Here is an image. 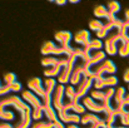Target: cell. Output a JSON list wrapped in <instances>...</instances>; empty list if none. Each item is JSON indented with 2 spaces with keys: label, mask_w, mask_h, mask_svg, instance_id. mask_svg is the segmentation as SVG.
<instances>
[{
  "label": "cell",
  "mask_w": 129,
  "mask_h": 128,
  "mask_svg": "<svg viewBox=\"0 0 129 128\" xmlns=\"http://www.w3.org/2000/svg\"><path fill=\"white\" fill-rule=\"evenodd\" d=\"M123 21H124V25L127 27V29H129V19H124Z\"/></svg>",
  "instance_id": "cell-46"
},
{
  "label": "cell",
  "mask_w": 129,
  "mask_h": 128,
  "mask_svg": "<svg viewBox=\"0 0 129 128\" xmlns=\"http://www.w3.org/2000/svg\"><path fill=\"white\" fill-rule=\"evenodd\" d=\"M103 82H104V85L105 88L107 87H115L118 84V78L114 77V75H109V77H103Z\"/></svg>",
  "instance_id": "cell-32"
},
{
  "label": "cell",
  "mask_w": 129,
  "mask_h": 128,
  "mask_svg": "<svg viewBox=\"0 0 129 128\" xmlns=\"http://www.w3.org/2000/svg\"><path fill=\"white\" fill-rule=\"evenodd\" d=\"M58 117L60 122L68 123V124H77V123H80L82 121V117H79L78 114H69L68 111H65L64 108L58 111Z\"/></svg>",
  "instance_id": "cell-12"
},
{
  "label": "cell",
  "mask_w": 129,
  "mask_h": 128,
  "mask_svg": "<svg viewBox=\"0 0 129 128\" xmlns=\"http://www.w3.org/2000/svg\"><path fill=\"white\" fill-rule=\"evenodd\" d=\"M91 69V73H93V75H94V78H96V77H103L104 74H114L115 72H117V67H115V64L110 60V59H105V60H103L102 63H99V64H96V65H94V67H91L90 68Z\"/></svg>",
  "instance_id": "cell-4"
},
{
  "label": "cell",
  "mask_w": 129,
  "mask_h": 128,
  "mask_svg": "<svg viewBox=\"0 0 129 128\" xmlns=\"http://www.w3.org/2000/svg\"><path fill=\"white\" fill-rule=\"evenodd\" d=\"M125 113H127V114H128V116H129V108H128V109L125 108Z\"/></svg>",
  "instance_id": "cell-49"
},
{
  "label": "cell",
  "mask_w": 129,
  "mask_h": 128,
  "mask_svg": "<svg viewBox=\"0 0 129 128\" xmlns=\"http://www.w3.org/2000/svg\"><path fill=\"white\" fill-rule=\"evenodd\" d=\"M20 90H21V83L15 82V83L9 84V85H1V88H0V94H1V95H5V94H8L9 92H20Z\"/></svg>",
  "instance_id": "cell-23"
},
{
  "label": "cell",
  "mask_w": 129,
  "mask_h": 128,
  "mask_svg": "<svg viewBox=\"0 0 129 128\" xmlns=\"http://www.w3.org/2000/svg\"><path fill=\"white\" fill-rule=\"evenodd\" d=\"M63 108L65 111H72L75 114H85V107L83 104H79V103H73V102L65 100Z\"/></svg>",
  "instance_id": "cell-19"
},
{
  "label": "cell",
  "mask_w": 129,
  "mask_h": 128,
  "mask_svg": "<svg viewBox=\"0 0 129 128\" xmlns=\"http://www.w3.org/2000/svg\"><path fill=\"white\" fill-rule=\"evenodd\" d=\"M61 73V67H49V68H45L44 69V75L46 78H55V77H59V74Z\"/></svg>",
  "instance_id": "cell-26"
},
{
  "label": "cell",
  "mask_w": 129,
  "mask_h": 128,
  "mask_svg": "<svg viewBox=\"0 0 129 128\" xmlns=\"http://www.w3.org/2000/svg\"><path fill=\"white\" fill-rule=\"evenodd\" d=\"M124 97H125V89H124L123 87L117 88V89H115V94H114V97H113V99H112V100L114 102V103H112V106H120V104H123Z\"/></svg>",
  "instance_id": "cell-22"
},
{
  "label": "cell",
  "mask_w": 129,
  "mask_h": 128,
  "mask_svg": "<svg viewBox=\"0 0 129 128\" xmlns=\"http://www.w3.org/2000/svg\"><path fill=\"white\" fill-rule=\"evenodd\" d=\"M128 89H129V85H128Z\"/></svg>",
  "instance_id": "cell-52"
},
{
  "label": "cell",
  "mask_w": 129,
  "mask_h": 128,
  "mask_svg": "<svg viewBox=\"0 0 129 128\" xmlns=\"http://www.w3.org/2000/svg\"><path fill=\"white\" fill-rule=\"evenodd\" d=\"M0 119L1 121H14L15 114H14V112H11L9 109H1L0 111Z\"/></svg>",
  "instance_id": "cell-29"
},
{
  "label": "cell",
  "mask_w": 129,
  "mask_h": 128,
  "mask_svg": "<svg viewBox=\"0 0 129 128\" xmlns=\"http://www.w3.org/2000/svg\"><path fill=\"white\" fill-rule=\"evenodd\" d=\"M43 112L44 117L46 121L51 122V123H58L59 122V117H58V112L54 109L53 106H43Z\"/></svg>",
  "instance_id": "cell-18"
},
{
  "label": "cell",
  "mask_w": 129,
  "mask_h": 128,
  "mask_svg": "<svg viewBox=\"0 0 129 128\" xmlns=\"http://www.w3.org/2000/svg\"><path fill=\"white\" fill-rule=\"evenodd\" d=\"M104 27H105V23H103L99 19H93V20L89 21V29L93 30V32H95V33L100 32Z\"/></svg>",
  "instance_id": "cell-28"
},
{
  "label": "cell",
  "mask_w": 129,
  "mask_h": 128,
  "mask_svg": "<svg viewBox=\"0 0 129 128\" xmlns=\"http://www.w3.org/2000/svg\"><path fill=\"white\" fill-rule=\"evenodd\" d=\"M123 106L127 108L129 107V94H125V97H124V99H123Z\"/></svg>",
  "instance_id": "cell-40"
},
{
  "label": "cell",
  "mask_w": 129,
  "mask_h": 128,
  "mask_svg": "<svg viewBox=\"0 0 129 128\" xmlns=\"http://www.w3.org/2000/svg\"><path fill=\"white\" fill-rule=\"evenodd\" d=\"M90 97H91L94 100L99 102V103H103V102L107 99V98H105L104 89H93V90L90 92Z\"/></svg>",
  "instance_id": "cell-27"
},
{
  "label": "cell",
  "mask_w": 129,
  "mask_h": 128,
  "mask_svg": "<svg viewBox=\"0 0 129 128\" xmlns=\"http://www.w3.org/2000/svg\"><path fill=\"white\" fill-rule=\"evenodd\" d=\"M30 128H54V123H51V122H49V121H35L33 124H31V127Z\"/></svg>",
  "instance_id": "cell-30"
},
{
  "label": "cell",
  "mask_w": 129,
  "mask_h": 128,
  "mask_svg": "<svg viewBox=\"0 0 129 128\" xmlns=\"http://www.w3.org/2000/svg\"><path fill=\"white\" fill-rule=\"evenodd\" d=\"M73 46H58L55 45L54 42L51 40H46V42L43 43L42 45V54L48 57V55H55V57H60V55H69L72 57L73 55Z\"/></svg>",
  "instance_id": "cell-1"
},
{
  "label": "cell",
  "mask_w": 129,
  "mask_h": 128,
  "mask_svg": "<svg viewBox=\"0 0 129 128\" xmlns=\"http://www.w3.org/2000/svg\"><path fill=\"white\" fill-rule=\"evenodd\" d=\"M64 95H65V87L64 84H58L53 93V107L58 112L64 106Z\"/></svg>",
  "instance_id": "cell-7"
},
{
  "label": "cell",
  "mask_w": 129,
  "mask_h": 128,
  "mask_svg": "<svg viewBox=\"0 0 129 128\" xmlns=\"http://www.w3.org/2000/svg\"><path fill=\"white\" fill-rule=\"evenodd\" d=\"M79 0H70V4H78Z\"/></svg>",
  "instance_id": "cell-48"
},
{
  "label": "cell",
  "mask_w": 129,
  "mask_h": 128,
  "mask_svg": "<svg viewBox=\"0 0 129 128\" xmlns=\"http://www.w3.org/2000/svg\"><path fill=\"white\" fill-rule=\"evenodd\" d=\"M54 39L60 44V46H69V43L73 39V34L70 32L59 30L54 34Z\"/></svg>",
  "instance_id": "cell-15"
},
{
  "label": "cell",
  "mask_w": 129,
  "mask_h": 128,
  "mask_svg": "<svg viewBox=\"0 0 129 128\" xmlns=\"http://www.w3.org/2000/svg\"><path fill=\"white\" fill-rule=\"evenodd\" d=\"M0 128H14L10 123H5V122H3L1 124H0Z\"/></svg>",
  "instance_id": "cell-41"
},
{
  "label": "cell",
  "mask_w": 129,
  "mask_h": 128,
  "mask_svg": "<svg viewBox=\"0 0 129 128\" xmlns=\"http://www.w3.org/2000/svg\"><path fill=\"white\" fill-rule=\"evenodd\" d=\"M104 128H110V127H109V126H105V127H104Z\"/></svg>",
  "instance_id": "cell-51"
},
{
  "label": "cell",
  "mask_w": 129,
  "mask_h": 128,
  "mask_svg": "<svg viewBox=\"0 0 129 128\" xmlns=\"http://www.w3.org/2000/svg\"><path fill=\"white\" fill-rule=\"evenodd\" d=\"M103 42L100 40V39H90V42H89V45L86 46V48H83L84 50H85L88 54H90L91 52H96V50H102V48H103Z\"/></svg>",
  "instance_id": "cell-21"
},
{
  "label": "cell",
  "mask_w": 129,
  "mask_h": 128,
  "mask_svg": "<svg viewBox=\"0 0 129 128\" xmlns=\"http://www.w3.org/2000/svg\"><path fill=\"white\" fill-rule=\"evenodd\" d=\"M107 9H108V11L110 13V14H117V13H119L120 11V4L118 3V1H109L108 4H107Z\"/></svg>",
  "instance_id": "cell-31"
},
{
  "label": "cell",
  "mask_w": 129,
  "mask_h": 128,
  "mask_svg": "<svg viewBox=\"0 0 129 128\" xmlns=\"http://www.w3.org/2000/svg\"><path fill=\"white\" fill-rule=\"evenodd\" d=\"M82 103L85 107V109L90 111V112H94V113H104L105 112V107L102 103L94 100L91 97H84V98H82Z\"/></svg>",
  "instance_id": "cell-9"
},
{
  "label": "cell",
  "mask_w": 129,
  "mask_h": 128,
  "mask_svg": "<svg viewBox=\"0 0 129 128\" xmlns=\"http://www.w3.org/2000/svg\"><path fill=\"white\" fill-rule=\"evenodd\" d=\"M85 128H100L98 124H88V127H85Z\"/></svg>",
  "instance_id": "cell-45"
},
{
  "label": "cell",
  "mask_w": 129,
  "mask_h": 128,
  "mask_svg": "<svg viewBox=\"0 0 129 128\" xmlns=\"http://www.w3.org/2000/svg\"><path fill=\"white\" fill-rule=\"evenodd\" d=\"M124 16H125V19H129V8L128 9H125V11H124Z\"/></svg>",
  "instance_id": "cell-44"
},
{
  "label": "cell",
  "mask_w": 129,
  "mask_h": 128,
  "mask_svg": "<svg viewBox=\"0 0 129 128\" xmlns=\"http://www.w3.org/2000/svg\"><path fill=\"white\" fill-rule=\"evenodd\" d=\"M119 118H120V123H122V126H124V127H129V116L127 114V113H124V114L119 116Z\"/></svg>",
  "instance_id": "cell-37"
},
{
  "label": "cell",
  "mask_w": 129,
  "mask_h": 128,
  "mask_svg": "<svg viewBox=\"0 0 129 128\" xmlns=\"http://www.w3.org/2000/svg\"><path fill=\"white\" fill-rule=\"evenodd\" d=\"M21 98H23L31 108H43V102H42V99H40L35 93H33L30 89L23 90V92H21Z\"/></svg>",
  "instance_id": "cell-8"
},
{
  "label": "cell",
  "mask_w": 129,
  "mask_h": 128,
  "mask_svg": "<svg viewBox=\"0 0 129 128\" xmlns=\"http://www.w3.org/2000/svg\"><path fill=\"white\" fill-rule=\"evenodd\" d=\"M118 53L120 57L125 58L129 57V45L125 43H119V46H118Z\"/></svg>",
  "instance_id": "cell-33"
},
{
  "label": "cell",
  "mask_w": 129,
  "mask_h": 128,
  "mask_svg": "<svg viewBox=\"0 0 129 128\" xmlns=\"http://www.w3.org/2000/svg\"><path fill=\"white\" fill-rule=\"evenodd\" d=\"M93 13H94V16L98 18V19H103V18L107 19L108 15H109V11H108L107 6H104V5H96V6H94Z\"/></svg>",
  "instance_id": "cell-24"
},
{
  "label": "cell",
  "mask_w": 129,
  "mask_h": 128,
  "mask_svg": "<svg viewBox=\"0 0 129 128\" xmlns=\"http://www.w3.org/2000/svg\"><path fill=\"white\" fill-rule=\"evenodd\" d=\"M122 42V33L119 29H114L113 32L109 33V35L105 38L104 46H105V53L109 55H115L118 53V43Z\"/></svg>",
  "instance_id": "cell-3"
},
{
  "label": "cell",
  "mask_w": 129,
  "mask_h": 128,
  "mask_svg": "<svg viewBox=\"0 0 129 128\" xmlns=\"http://www.w3.org/2000/svg\"><path fill=\"white\" fill-rule=\"evenodd\" d=\"M44 116L43 108H33V113H31V117L34 121H42Z\"/></svg>",
  "instance_id": "cell-35"
},
{
  "label": "cell",
  "mask_w": 129,
  "mask_h": 128,
  "mask_svg": "<svg viewBox=\"0 0 129 128\" xmlns=\"http://www.w3.org/2000/svg\"><path fill=\"white\" fill-rule=\"evenodd\" d=\"M65 98L69 102H73V103H79V97L77 95V90L73 85H68L65 87Z\"/></svg>",
  "instance_id": "cell-20"
},
{
  "label": "cell",
  "mask_w": 129,
  "mask_h": 128,
  "mask_svg": "<svg viewBox=\"0 0 129 128\" xmlns=\"http://www.w3.org/2000/svg\"><path fill=\"white\" fill-rule=\"evenodd\" d=\"M117 128H129V127H124V126H122V127H117Z\"/></svg>",
  "instance_id": "cell-50"
},
{
  "label": "cell",
  "mask_w": 129,
  "mask_h": 128,
  "mask_svg": "<svg viewBox=\"0 0 129 128\" xmlns=\"http://www.w3.org/2000/svg\"><path fill=\"white\" fill-rule=\"evenodd\" d=\"M104 77V75H103ZM103 77H96L94 78V89H104L105 85L103 82Z\"/></svg>",
  "instance_id": "cell-36"
},
{
  "label": "cell",
  "mask_w": 129,
  "mask_h": 128,
  "mask_svg": "<svg viewBox=\"0 0 129 128\" xmlns=\"http://www.w3.org/2000/svg\"><path fill=\"white\" fill-rule=\"evenodd\" d=\"M74 42L82 45V48H86L90 42V33L88 30H79L74 34Z\"/></svg>",
  "instance_id": "cell-17"
},
{
  "label": "cell",
  "mask_w": 129,
  "mask_h": 128,
  "mask_svg": "<svg viewBox=\"0 0 129 128\" xmlns=\"http://www.w3.org/2000/svg\"><path fill=\"white\" fill-rule=\"evenodd\" d=\"M54 128H64V124H63V122H58V123H55L54 124Z\"/></svg>",
  "instance_id": "cell-42"
},
{
  "label": "cell",
  "mask_w": 129,
  "mask_h": 128,
  "mask_svg": "<svg viewBox=\"0 0 129 128\" xmlns=\"http://www.w3.org/2000/svg\"><path fill=\"white\" fill-rule=\"evenodd\" d=\"M67 128H79V127H77L75 124H68V127Z\"/></svg>",
  "instance_id": "cell-47"
},
{
  "label": "cell",
  "mask_w": 129,
  "mask_h": 128,
  "mask_svg": "<svg viewBox=\"0 0 129 128\" xmlns=\"http://www.w3.org/2000/svg\"><path fill=\"white\" fill-rule=\"evenodd\" d=\"M105 54H107V53L103 52V50L91 52V53H90V58H89V60L85 63V67L86 68H91V67H94V65L102 63L103 60H105Z\"/></svg>",
  "instance_id": "cell-14"
},
{
  "label": "cell",
  "mask_w": 129,
  "mask_h": 128,
  "mask_svg": "<svg viewBox=\"0 0 129 128\" xmlns=\"http://www.w3.org/2000/svg\"><path fill=\"white\" fill-rule=\"evenodd\" d=\"M77 59H78V58H75V57L72 55V57H70L69 64H68L67 67L61 68V73H60L59 77H58L59 84H67L68 82H70L72 73H73V70H74V65H75V63H77Z\"/></svg>",
  "instance_id": "cell-6"
},
{
  "label": "cell",
  "mask_w": 129,
  "mask_h": 128,
  "mask_svg": "<svg viewBox=\"0 0 129 128\" xmlns=\"http://www.w3.org/2000/svg\"><path fill=\"white\" fill-rule=\"evenodd\" d=\"M123 79H124V82L129 83V68L125 69V72H124V74H123Z\"/></svg>",
  "instance_id": "cell-39"
},
{
  "label": "cell",
  "mask_w": 129,
  "mask_h": 128,
  "mask_svg": "<svg viewBox=\"0 0 129 128\" xmlns=\"http://www.w3.org/2000/svg\"><path fill=\"white\" fill-rule=\"evenodd\" d=\"M44 88H45L46 94L53 95V93H54V90L56 88V79H54V78H45L44 79Z\"/></svg>",
  "instance_id": "cell-25"
},
{
  "label": "cell",
  "mask_w": 129,
  "mask_h": 128,
  "mask_svg": "<svg viewBox=\"0 0 129 128\" xmlns=\"http://www.w3.org/2000/svg\"><path fill=\"white\" fill-rule=\"evenodd\" d=\"M3 81H4L5 85L13 84V83H15V82H16V75H15L14 73H6V74H4Z\"/></svg>",
  "instance_id": "cell-34"
},
{
  "label": "cell",
  "mask_w": 129,
  "mask_h": 128,
  "mask_svg": "<svg viewBox=\"0 0 129 128\" xmlns=\"http://www.w3.org/2000/svg\"><path fill=\"white\" fill-rule=\"evenodd\" d=\"M94 84V79L93 78H88V77H83L82 82L77 85L75 90H77V95L79 97V99L84 98L85 94L88 93V90L91 88V85Z\"/></svg>",
  "instance_id": "cell-13"
},
{
  "label": "cell",
  "mask_w": 129,
  "mask_h": 128,
  "mask_svg": "<svg viewBox=\"0 0 129 128\" xmlns=\"http://www.w3.org/2000/svg\"><path fill=\"white\" fill-rule=\"evenodd\" d=\"M28 88H29L33 93H35L40 99H42L43 97H45V94H46L45 88L43 87V81H42L40 78H38V77H34V78H31V79L28 81Z\"/></svg>",
  "instance_id": "cell-10"
},
{
  "label": "cell",
  "mask_w": 129,
  "mask_h": 128,
  "mask_svg": "<svg viewBox=\"0 0 129 128\" xmlns=\"http://www.w3.org/2000/svg\"><path fill=\"white\" fill-rule=\"evenodd\" d=\"M5 107H14L20 114H25L31 107L20 97L18 95H9L0 100V108L4 109Z\"/></svg>",
  "instance_id": "cell-2"
},
{
  "label": "cell",
  "mask_w": 129,
  "mask_h": 128,
  "mask_svg": "<svg viewBox=\"0 0 129 128\" xmlns=\"http://www.w3.org/2000/svg\"><path fill=\"white\" fill-rule=\"evenodd\" d=\"M55 4H58V5H65V4H67V1H65V0H56V1H55Z\"/></svg>",
  "instance_id": "cell-43"
},
{
  "label": "cell",
  "mask_w": 129,
  "mask_h": 128,
  "mask_svg": "<svg viewBox=\"0 0 129 128\" xmlns=\"http://www.w3.org/2000/svg\"><path fill=\"white\" fill-rule=\"evenodd\" d=\"M120 43H125V44H128L129 45V35H128V33L122 34V42Z\"/></svg>",
  "instance_id": "cell-38"
},
{
  "label": "cell",
  "mask_w": 129,
  "mask_h": 128,
  "mask_svg": "<svg viewBox=\"0 0 129 128\" xmlns=\"http://www.w3.org/2000/svg\"><path fill=\"white\" fill-rule=\"evenodd\" d=\"M80 123L84 124V126H86V124H98L100 128H104L107 126L105 121L103 118H100L99 116L94 114V113H85V114H83Z\"/></svg>",
  "instance_id": "cell-11"
},
{
  "label": "cell",
  "mask_w": 129,
  "mask_h": 128,
  "mask_svg": "<svg viewBox=\"0 0 129 128\" xmlns=\"http://www.w3.org/2000/svg\"><path fill=\"white\" fill-rule=\"evenodd\" d=\"M33 108H30L25 114H20V121L14 126V128H30L33 124Z\"/></svg>",
  "instance_id": "cell-16"
},
{
  "label": "cell",
  "mask_w": 129,
  "mask_h": 128,
  "mask_svg": "<svg viewBox=\"0 0 129 128\" xmlns=\"http://www.w3.org/2000/svg\"><path fill=\"white\" fill-rule=\"evenodd\" d=\"M70 62V57L69 55H60V57H55V55H48V57H44L42 59V65L45 68H49V67H67Z\"/></svg>",
  "instance_id": "cell-5"
}]
</instances>
